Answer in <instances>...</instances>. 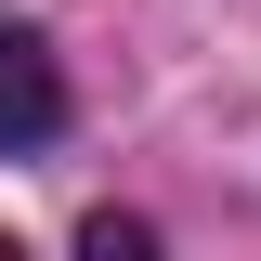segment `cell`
Returning a JSON list of instances; mask_svg holds the SVG:
<instances>
[{
  "label": "cell",
  "instance_id": "obj_1",
  "mask_svg": "<svg viewBox=\"0 0 261 261\" xmlns=\"http://www.w3.org/2000/svg\"><path fill=\"white\" fill-rule=\"evenodd\" d=\"M53 130H65V65L39 53L27 27H0V157H27Z\"/></svg>",
  "mask_w": 261,
  "mask_h": 261
},
{
  "label": "cell",
  "instance_id": "obj_2",
  "mask_svg": "<svg viewBox=\"0 0 261 261\" xmlns=\"http://www.w3.org/2000/svg\"><path fill=\"white\" fill-rule=\"evenodd\" d=\"M79 248H92V261H144V248H157V222H118V209H105V222L79 235Z\"/></svg>",
  "mask_w": 261,
  "mask_h": 261
}]
</instances>
